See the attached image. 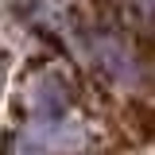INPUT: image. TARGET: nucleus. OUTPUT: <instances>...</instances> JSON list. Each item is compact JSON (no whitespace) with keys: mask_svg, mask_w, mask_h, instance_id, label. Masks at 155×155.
Listing matches in <instances>:
<instances>
[{"mask_svg":"<svg viewBox=\"0 0 155 155\" xmlns=\"http://www.w3.org/2000/svg\"><path fill=\"white\" fill-rule=\"evenodd\" d=\"M31 109L39 120H62V113L70 109V85L62 74H43L31 85Z\"/></svg>","mask_w":155,"mask_h":155,"instance_id":"nucleus-2","label":"nucleus"},{"mask_svg":"<svg viewBox=\"0 0 155 155\" xmlns=\"http://www.w3.org/2000/svg\"><path fill=\"white\" fill-rule=\"evenodd\" d=\"M85 143V136L78 124H62V120H39L35 128H27V136L19 140L23 155H70Z\"/></svg>","mask_w":155,"mask_h":155,"instance_id":"nucleus-1","label":"nucleus"},{"mask_svg":"<svg viewBox=\"0 0 155 155\" xmlns=\"http://www.w3.org/2000/svg\"><path fill=\"white\" fill-rule=\"evenodd\" d=\"M136 4H140L143 12H155V0H136Z\"/></svg>","mask_w":155,"mask_h":155,"instance_id":"nucleus-4","label":"nucleus"},{"mask_svg":"<svg viewBox=\"0 0 155 155\" xmlns=\"http://www.w3.org/2000/svg\"><path fill=\"white\" fill-rule=\"evenodd\" d=\"M93 51H97V62L105 66V74H113L116 81H132V78H136V62H132V54H128V51H124L113 35H101Z\"/></svg>","mask_w":155,"mask_h":155,"instance_id":"nucleus-3","label":"nucleus"}]
</instances>
